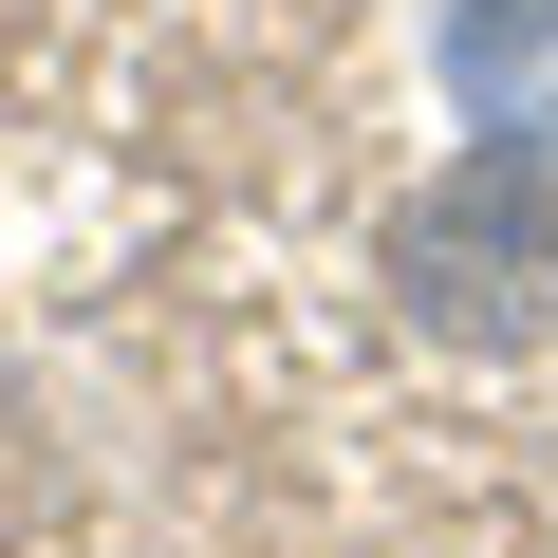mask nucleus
<instances>
[{"mask_svg": "<svg viewBox=\"0 0 558 558\" xmlns=\"http://www.w3.org/2000/svg\"><path fill=\"white\" fill-rule=\"evenodd\" d=\"M391 299L447 354H539L558 336V168L539 149H465L391 205Z\"/></svg>", "mask_w": 558, "mask_h": 558, "instance_id": "f257e3e1", "label": "nucleus"}, {"mask_svg": "<svg viewBox=\"0 0 558 558\" xmlns=\"http://www.w3.org/2000/svg\"><path fill=\"white\" fill-rule=\"evenodd\" d=\"M447 94L484 112V149H558V0H465L447 20Z\"/></svg>", "mask_w": 558, "mask_h": 558, "instance_id": "f03ea898", "label": "nucleus"}]
</instances>
